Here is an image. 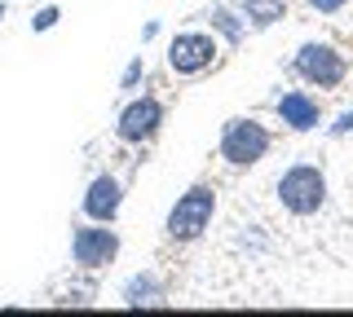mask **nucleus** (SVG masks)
Here are the masks:
<instances>
[{"instance_id":"obj_17","label":"nucleus","mask_w":353,"mask_h":317,"mask_svg":"<svg viewBox=\"0 0 353 317\" xmlns=\"http://www.w3.org/2000/svg\"><path fill=\"white\" fill-rule=\"evenodd\" d=\"M349 5H353V0H305V9L318 14V18H340Z\"/></svg>"},{"instance_id":"obj_11","label":"nucleus","mask_w":353,"mask_h":317,"mask_svg":"<svg viewBox=\"0 0 353 317\" xmlns=\"http://www.w3.org/2000/svg\"><path fill=\"white\" fill-rule=\"evenodd\" d=\"M203 27L212 31V36H216L225 49H239L243 40L252 36V31H248V18L239 14L234 0H212V5L203 9Z\"/></svg>"},{"instance_id":"obj_16","label":"nucleus","mask_w":353,"mask_h":317,"mask_svg":"<svg viewBox=\"0 0 353 317\" xmlns=\"http://www.w3.org/2000/svg\"><path fill=\"white\" fill-rule=\"evenodd\" d=\"M323 133H327L331 141H345V137H353V106H349V111H340L336 119H331V124H323Z\"/></svg>"},{"instance_id":"obj_2","label":"nucleus","mask_w":353,"mask_h":317,"mask_svg":"<svg viewBox=\"0 0 353 317\" xmlns=\"http://www.w3.org/2000/svg\"><path fill=\"white\" fill-rule=\"evenodd\" d=\"M216 207H221V194H216L212 181L185 185V190L172 199L168 216H163V238H168L172 247H190V243H199V238L212 229Z\"/></svg>"},{"instance_id":"obj_1","label":"nucleus","mask_w":353,"mask_h":317,"mask_svg":"<svg viewBox=\"0 0 353 317\" xmlns=\"http://www.w3.org/2000/svg\"><path fill=\"white\" fill-rule=\"evenodd\" d=\"M274 199H279V207L287 216H296V221H314V216H323L327 203H331L327 168L318 159H292L279 172V181H274Z\"/></svg>"},{"instance_id":"obj_4","label":"nucleus","mask_w":353,"mask_h":317,"mask_svg":"<svg viewBox=\"0 0 353 317\" xmlns=\"http://www.w3.org/2000/svg\"><path fill=\"white\" fill-rule=\"evenodd\" d=\"M287 71L305 84V89H318V93H336L345 89L349 80V53L331 40H301L287 62Z\"/></svg>"},{"instance_id":"obj_18","label":"nucleus","mask_w":353,"mask_h":317,"mask_svg":"<svg viewBox=\"0 0 353 317\" xmlns=\"http://www.w3.org/2000/svg\"><path fill=\"white\" fill-rule=\"evenodd\" d=\"M159 36H163V23H159V18H150V23L141 27V45H150V40H159Z\"/></svg>"},{"instance_id":"obj_15","label":"nucleus","mask_w":353,"mask_h":317,"mask_svg":"<svg viewBox=\"0 0 353 317\" xmlns=\"http://www.w3.org/2000/svg\"><path fill=\"white\" fill-rule=\"evenodd\" d=\"M58 23H62V9L58 5H40L36 14H31V31H36V36H40V31H53Z\"/></svg>"},{"instance_id":"obj_7","label":"nucleus","mask_w":353,"mask_h":317,"mask_svg":"<svg viewBox=\"0 0 353 317\" xmlns=\"http://www.w3.org/2000/svg\"><path fill=\"white\" fill-rule=\"evenodd\" d=\"M124 251V238H119L115 225H102V221H80L71 229V265L75 273H102L119 260Z\"/></svg>"},{"instance_id":"obj_8","label":"nucleus","mask_w":353,"mask_h":317,"mask_svg":"<svg viewBox=\"0 0 353 317\" xmlns=\"http://www.w3.org/2000/svg\"><path fill=\"white\" fill-rule=\"evenodd\" d=\"M270 111H274V124H283V133H296V137L318 133V128L327 124V106H323V97H318L314 89H283V93H274Z\"/></svg>"},{"instance_id":"obj_9","label":"nucleus","mask_w":353,"mask_h":317,"mask_svg":"<svg viewBox=\"0 0 353 317\" xmlns=\"http://www.w3.org/2000/svg\"><path fill=\"white\" fill-rule=\"evenodd\" d=\"M124 199H128L124 177H115V172H97V177L84 185L80 212H84V221L115 225V221H119V212H124Z\"/></svg>"},{"instance_id":"obj_14","label":"nucleus","mask_w":353,"mask_h":317,"mask_svg":"<svg viewBox=\"0 0 353 317\" xmlns=\"http://www.w3.org/2000/svg\"><path fill=\"white\" fill-rule=\"evenodd\" d=\"M58 304H75V309H88V304H97V282H71L62 295H58Z\"/></svg>"},{"instance_id":"obj_10","label":"nucleus","mask_w":353,"mask_h":317,"mask_svg":"<svg viewBox=\"0 0 353 317\" xmlns=\"http://www.w3.org/2000/svg\"><path fill=\"white\" fill-rule=\"evenodd\" d=\"M119 304L124 309H159V304H168V287L154 269H137L119 282Z\"/></svg>"},{"instance_id":"obj_6","label":"nucleus","mask_w":353,"mask_h":317,"mask_svg":"<svg viewBox=\"0 0 353 317\" xmlns=\"http://www.w3.org/2000/svg\"><path fill=\"white\" fill-rule=\"evenodd\" d=\"M163 124H168V106H163V97L154 93H132L124 106H119L115 115V141L128 150H146L154 137L163 133Z\"/></svg>"},{"instance_id":"obj_19","label":"nucleus","mask_w":353,"mask_h":317,"mask_svg":"<svg viewBox=\"0 0 353 317\" xmlns=\"http://www.w3.org/2000/svg\"><path fill=\"white\" fill-rule=\"evenodd\" d=\"M5 18H9V0H0V23H5Z\"/></svg>"},{"instance_id":"obj_5","label":"nucleus","mask_w":353,"mask_h":317,"mask_svg":"<svg viewBox=\"0 0 353 317\" xmlns=\"http://www.w3.org/2000/svg\"><path fill=\"white\" fill-rule=\"evenodd\" d=\"M221 40L208 27H190V31H172L168 49H163V67H168L176 80H199V75L216 71L221 62Z\"/></svg>"},{"instance_id":"obj_3","label":"nucleus","mask_w":353,"mask_h":317,"mask_svg":"<svg viewBox=\"0 0 353 317\" xmlns=\"http://www.w3.org/2000/svg\"><path fill=\"white\" fill-rule=\"evenodd\" d=\"M274 150V128L256 115H230L221 124V137H216V159L225 163L230 172H252L270 159Z\"/></svg>"},{"instance_id":"obj_12","label":"nucleus","mask_w":353,"mask_h":317,"mask_svg":"<svg viewBox=\"0 0 353 317\" xmlns=\"http://www.w3.org/2000/svg\"><path fill=\"white\" fill-rule=\"evenodd\" d=\"M234 5H239V14L248 18V31L256 36V31H270V27L283 23L292 0H234Z\"/></svg>"},{"instance_id":"obj_13","label":"nucleus","mask_w":353,"mask_h":317,"mask_svg":"<svg viewBox=\"0 0 353 317\" xmlns=\"http://www.w3.org/2000/svg\"><path fill=\"white\" fill-rule=\"evenodd\" d=\"M146 75H150V67H146V53H132V58L124 62V71H119V93H124V97L141 93Z\"/></svg>"}]
</instances>
